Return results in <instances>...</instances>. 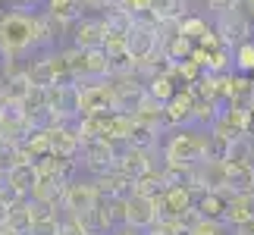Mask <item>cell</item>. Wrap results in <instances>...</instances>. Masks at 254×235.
Listing matches in <instances>:
<instances>
[{
	"instance_id": "30bf717a",
	"label": "cell",
	"mask_w": 254,
	"mask_h": 235,
	"mask_svg": "<svg viewBox=\"0 0 254 235\" xmlns=\"http://www.w3.org/2000/svg\"><path fill=\"white\" fill-rule=\"evenodd\" d=\"M104 44V19L94 16H79L72 22V47L79 51H91V47Z\"/></svg>"
},
{
	"instance_id": "8d00e7d4",
	"label": "cell",
	"mask_w": 254,
	"mask_h": 235,
	"mask_svg": "<svg viewBox=\"0 0 254 235\" xmlns=\"http://www.w3.org/2000/svg\"><path fill=\"white\" fill-rule=\"evenodd\" d=\"M110 235H148V232H141V229H132V226H116Z\"/></svg>"
},
{
	"instance_id": "52a82bcc",
	"label": "cell",
	"mask_w": 254,
	"mask_h": 235,
	"mask_svg": "<svg viewBox=\"0 0 254 235\" xmlns=\"http://www.w3.org/2000/svg\"><path fill=\"white\" fill-rule=\"evenodd\" d=\"M194 104H198V97H194L189 88H182V91H176L173 101L163 104V119H167V129H182V125L194 122Z\"/></svg>"
},
{
	"instance_id": "2e32d148",
	"label": "cell",
	"mask_w": 254,
	"mask_h": 235,
	"mask_svg": "<svg viewBox=\"0 0 254 235\" xmlns=\"http://www.w3.org/2000/svg\"><path fill=\"white\" fill-rule=\"evenodd\" d=\"M57 113L66 116V119H72V122L82 116V85L79 82L60 85V107H57Z\"/></svg>"
},
{
	"instance_id": "d6986e66",
	"label": "cell",
	"mask_w": 254,
	"mask_h": 235,
	"mask_svg": "<svg viewBox=\"0 0 254 235\" xmlns=\"http://www.w3.org/2000/svg\"><path fill=\"white\" fill-rule=\"evenodd\" d=\"M88 226H91V232L94 235H110L113 229H116V220H113V210H110V201L107 198H101L94 204V210L88 213Z\"/></svg>"
},
{
	"instance_id": "bcb514c9",
	"label": "cell",
	"mask_w": 254,
	"mask_h": 235,
	"mask_svg": "<svg viewBox=\"0 0 254 235\" xmlns=\"http://www.w3.org/2000/svg\"><path fill=\"white\" fill-rule=\"evenodd\" d=\"M0 141H3V138H0Z\"/></svg>"
},
{
	"instance_id": "836d02e7",
	"label": "cell",
	"mask_w": 254,
	"mask_h": 235,
	"mask_svg": "<svg viewBox=\"0 0 254 235\" xmlns=\"http://www.w3.org/2000/svg\"><path fill=\"white\" fill-rule=\"evenodd\" d=\"M207 9H213L217 16H229L242 9V0H207Z\"/></svg>"
},
{
	"instance_id": "ba28073f",
	"label": "cell",
	"mask_w": 254,
	"mask_h": 235,
	"mask_svg": "<svg viewBox=\"0 0 254 235\" xmlns=\"http://www.w3.org/2000/svg\"><path fill=\"white\" fill-rule=\"evenodd\" d=\"M154 151L148 148H135V144H126V148L120 151V157H116V170L126 173L129 179H141V176H148L154 170Z\"/></svg>"
},
{
	"instance_id": "f6af8a7d",
	"label": "cell",
	"mask_w": 254,
	"mask_h": 235,
	"mask_svg": "<svg viewBox=\"0 0 254 235\" xmlns=\"http://www.w3.org/2000/svg\"><path fill=\"white\" fill-rule=\"evenodd\" d=\"M182 235H191V232H182Z\"/></svg>"
},
{
	"instance_id": "4fadbf2b",
	"label": "cell",
	"mask_w": 254,
	"mask_h": 235,
	"mask_svg": "<svg viewBox=\"0 0 254 235\" xmlns=\"http://www.w3.org/2000/svg\"><path fill=\"white\" fill-rule=\"evenodd\" d=\"M38 179H41L38 163L28 160V163H19V166H13V170L6 173V188L16 191L19 198H28V194H32V188L38 185Z\"/></svg>"
},
{
	"instance_id": "9a60e30c",
	"label": "cell",
	"mask_w": 254,
	"mask_h": 235,
	"mask_svg": "<svg viewBox=\"0 0 254 235\" xmlns=\"http://www.w3.org/2000/svg\"><path fill=\"white\" fill-rule=\"evenodd\" d=\"M132 116H135V122H138V125H151V129H157V132L167 129V119H163V104L157 101V97H151V94L141 97V104L135 107Z\"/></svg>"
},
{
	"instance_id": "5bb4252c",
	"label": "cell",
	"mask_w": 254,
	"mask_h": 235,
	"mask_svg": "<svg viewBox=\"0 0 254 235\" xmlns=\"http://www.w3.org/2000/svg\"><path fill=\"white\" fill-rule=\"evenodd\" d=\"M254 220V191H245V194H232L229 198V207H226V223L229 229H239L245 223Z\"/></svg>"
},
{
	"instance_id": "83f0119b",
	"label": "cell",
	"mask_w": 254,
	"mask_h": 235,
	"mask_svg": "<svg viewBox=\"0 0 254 235\" xmlns=\"http://www.w3.org/2000/svg\"><path fill=\"white\" fill-rule=\"evenodd\" d=\"M157 141H160V132H157V129H151V125H138V122H135V132H132L129 144H135V148H148V151H154V148H157Z\"/></svg>"
},
{
	"instance_id": "d4e9b609",
	"label": "cell",
	"mask_w": 254,
	"mask_h": 235,
	"mask_svg": "<svg viewBox=\"0 0 254 235\" xmlns=\"http://www.w3.org/2000/svg\"><path fill=\"white\" fill-rule=\"evenodd\" d=\"M22 148L35 157V160H41V157L51 154V129H32V135L22 141Z\"/></svg>"
},
{
	"instance_id": "7402d4cb",
	"label": "cell",
	"mask_w": 254,
	"mask_h": 235,
	"mask_svg": "<svg viewBox=\"0 0 254 235\" xmlns=\"http://www.w3.org/2000/svg\"><path fill=\"white\" fill-rule=\"evenodd\" d=\"M226 163H232V166H254V138H251V135H239V138H232Z\"/></svg>"
},
{
	"instance_id": "d6a6232c",
	"label": "cell",
	"mask_w": 254,
	"mask_h": 235,
	"mask_svg": "<svg viewBox=\"0 0 254 235\" xmlns=\"http://www.w3.org/2000/svg\"><path fill=\"white\" fill-rule=\"evenodd\" d=\"M191 235H229V223L226 220H207V217H204L198 226L191 229Z\"/></svg>"
},
{
	"instance_id": "7bdbcfd3",
	"label": "cell",
	"mask_w": 254,
	"mask_h": 235,
	"mask_svg": "<svg viewBox=\"0 0 254 235\" xmlns=\"http://www.w3.org/2000/svg\"><path fill=\"white\" fill-rule=\"evenodd\" d=\"M248 78H251V94H254V75H248Z\"/></svg>"
},
{
	"instance_id": "5b68a950",
	"label": "cell",
	"mask_w": 254,
	"mask_h": 235,
	"mask_svg": "<svg viewBox=\"0 0 254 235\" xmlns=\"http://www.w3.org/2000/svg\"><path fill=\"white\" fill-rule=\"evenodd\" d=\"M101 201V194L94 188V179L91 182H82V179H72L63 191V204L60 210L63 213H72V217H88L94 210V204Z\"/></svg>"
},
{
	"instance_id": "9c48e42d",
	"label": "cell",
	"mask_w": 254,
	"mask_h": 235,
	"mask_svg": "<svg viewBox=\"0 0 254 235\" xmlns=\"http://www.w3.org/2000/svg\"><path fill=\"white\" fill-rule=\"evenodd\" d=\"M160 220V207L154 198H141V194H129V210H126V226L148 232L154 223Z\"/></svg>"
},
{
	"instance_id": "44dd1931",
	"label": "cell",
	"mask_w": 254,
	"mask_h": 235,
	"mask_svg": "<svg viewBox=\"0 0 254 235\" xmlns=\"http://www.w3.org/2000/svg\"><path fill=\"white\" fill-rule=\"evenodd\" d=\"M176 85H179V82H176L170 72H157V75L148 78V94L157 97L160 104H167V101H173V97H176V91H179Z\"/></svg>"
},
{
	"instance_id": "7c38bea8",
	"label": "cell",
	"mask_w": 254,
	"mask_h": 235,
	"mask_svg": "<svg viewBox=\"0 0 254 235\" xmlns=\"http://www.w3.org/2000/svg\"><path fill=\"white\" fill-rule=\"evenodd\" d=\"M94 188L101 198H129L132 188H135V179H129L120 170H110L104 176H94Z\"/></svg>"
},
{
	"instance_id": "e0dca14e",
	"label": "cell",
	"mask_w": 254,
	"mask_h": 235,
	"mask_svg": "<svg viewBox=\"0 0 254 235\" xmlns=\"http://www.w3.org/2000/svg\"><path fill=\"white\" fill-rule=\"evenodd\" d=\"M110 78V54L104 47H91L85 51V82H101Z\"/></svg>"
},
{
	"instance_id": "60d3db41",
	"label": "cell",
	"mask_w": 254,
	"mask_h": 235,
	"mask_svg": "<svg viewBox=\"0 0 254 235\" xmlns=\"http://www.w3.org/2000/svg\"><path fill=\"white\" fill-rule=\"evenodd\" d=\"M0 235H22V232H16L9 223H0Z\"/></svg>"
},
{
	"instance_id": "ac0fdd59",
	"label": "cell",
	"mask_w": 254,
	"mask_h": 235,
	"mask_svg": "<svg viewBox=\"0 0 254 235\" xmlns=\"http://www.w3.org/2000/svg\"><path fill=\"white\" fill-rule=\"evenodd\" d=\"M104 28L107 32H120V35H132V28L138 25V19H135L132 9H123V6H110V9H104Z\"/></svg>"
},
{
	"instance_id": "b9f144b4",
	"label": "cell",
	"mask_w": 254,
	"mask_h": 235,
	"mask_svg": "<svg viewBox=\"0 0 254 235\" xmlns=\"http://www.w3.org/2000/svg\"><path fill=\"white\" fill-rule=\"evenodd\" d=\"M248 110H251V113H254V94H251V97H248Z\"/></svg>"
},
{
	"instance_id": "74e56055",
	"label": "cell",
	"mask_w": 254,
	"mask_h": 235,
	"mask_svg": "<svg viewBox=\"0 0 254 235\" xmlns=\"http://www.w3.org/2000/svg\"><path fill=\"white\" fill-rule=\"evenodd\" d=\"M232 235H254V220L245 223V226H239V229H232Z\"/></svg>"
},
{
	"instance_id": "4316f807",
	"label": "cell",
	"mask_w": 254,
	"mask_h": 235,
	"mask_svg": "<svg viewBox=\"0 0 254 235\" xmlns=\"http://www.w3.org/2000/svg\"><path fill=\"white\" fill-rule=\"evenodd\" d=\"M60 235H94L85 217H72V213L60 210Z\"/></svg>"
},
{
	"instance_id": "484cf974",
	"label": "cell",
	"mask_w": 254,
	"mask_h": 235,
	"mask_svg": "<svg viewBox=\"0 0 254 235\" xmlns=\"http://www.w3.org/2000/svg\"><path fill=\"white\" fill-rule=\"evenodd\" d=\"M229 188L236 194L254 191V166H232L229 163Z\"/></svg>"
},
{
	"instance_id": "f35d334b",
	"label": "cell",
	"mask_w": 254,
	"mask_h": 235,
	"mask_svg": "<svg viewBox=\"0 0 254 235\" xmlns=\"http://www.w3.org/2000/svg\"><path fill=\"white\" fill-rule=\"evenodd\" d=\"M242 13H245L251 22H254V0H242Z\"/></svg>"
},
{
	"instance_id": "603a6c76",
	"label": "cell",
	"mask_w": 254,
	"mask_h": 235,
	"mask_svg": "<svg viewBox=\"0 0 254 235\" xmlns=\"http://www.w3.org/2000/svg\"><path fill=\"white\" fill-rule=\"evenodd\" d=\"M160 51H163V57H167L170 63H182V60H189V57H191V51H194V41H191L189 35H182V32H179L176 38H170V41L163 44Z\"/></svg>"
},
{
	"instance_id": "f1b7e54d",
	"label": "cell",
	"mask_w": 254,
	"mask_h": 235,
	"mask_svg": "<svg viewBox=\"0 0 254 235\" xmlns=\"http://www.w3.org/2000/svg\"><path fill=\"white\" fill-rule=\"evenodd\" d=\"M236 72H242V75H254V38L236 47Z\"/></svg>"
},
{
	"instance_id": "3957f363",
	"label": "cell",
	"mask_w": 254,
	"mask_h": 235,
	"mask_svg": "<svg viewBox=\"0 0 254 235\" xmlns=\"http://www.w3.org/2000/svg\"><path fill=\"white\" fill-rule=\"evenodd\" d=\"M120 144L107 141V138H91V141H82V151H79V163L85 166L91 176H104L116 170V157H120Z\"/></svg>"
},
{
	"instance_id": "1f68e13d",
	"label": "cell",
	"mask_w": 254,
	"mask_h": 235,
	"mask_svg": "<svg viewBox=\"0 0 254 235\" xmlns=\"http://www.w3.org/2000/svg\"><path fill=\"white\" fill-rule=\"evenodd\" d=\"M207 32H210V25L204 22L201 16H194V13H189V16L182 19V35H189V38H191L194 44H198V41H201V38L207 35Z\"/></svg>"
},
{
	"instance_id": "ffe728a7",
	"label": "cell",
	"mask_w": 254,
	"mask_h": 235,
	"mask_svg": "<svg viewBox=\"0 0 254 235\" xmlns=\"http://www.w3.org/2000/svg\"><path fill=\"white\" fill-rule=\"evenodd\" d=\"M6 223H9V226H13L16 232H22V235L32 232V223H35V213H32V198H19V201L13 204V207H9Z\"/></svg>"
},
{
	"instance_id": "8992f818",
	"label": "cell",
	"mask_w": 254,
	"mask_h": 235,
	"mask_svg": "<svg viewBox=\"0 0 254 235\" xmlns=\"http://www.w3.org/2000/svg\"><path fill=\"white\" fill-rule=\"evenodd\" d=\"M217 35H220V41L226 44V47H232V51H236L239 44H245V41H251V38H254V22L239 9V13L220 16V22H217Z\"/></svg>"
},
{
	"instance_id": "ee69618b",
	"label": "cell",
	"mask_w": 254,
	"mask_h": 235,
	"mask_svg": "<svg viewBox=\"0 0 254 235\" xmlns=\"http://www.w3.org/2000/svg\"><path fill=\"white\" fill-rule=\"evenodd\" d=\"M3 182H6V179H3V176H0V188H3Z\"/></svg>"
},
{
	"instance_id": "4dcf8cb0",
	"label": "cell",
	"mask_w": 254,
	"mask_h": 235,
	"mask_svg": "<svg viewBox=\"0 0 254 235\" xmlns=\"http://www.w3.org/2000/svg\"><path fill=\"white\" fill-rule=\"evenodd\" d=\"M28 235H60V210L47 213V217H38Z\"/></svg>"
},
{
	"instance_id": "8fae6325",
	"label": "cell",
	"mask_w": 254,
	"mask_h": 235,
	"mask_svg": "<svg viewBox=\"0 0 254 235\" xmlns=\"http://www.w3.org/2000/svg\"><path fill=\"white\" fill-rule=\"evenodd\" d=\"M79 151H82V138L75 132V122L51 129V154L63 157V160H79Z\"/></svg>"
},
{
	"instance_id": "7a4b0ae2",
	"label": "cell",
	"mask_w": 254,
	"mask_h": 235,
	"mask_svg": "<svg viewBox=\"0 0 254 235\" xmlns=\"http://www.w3.org/2000/svg\"><path fill=\"white\" fill-rule=\"evenodd\" d=\"M207 160V135L176 129L167 141H163V166L173 170H191Z\"/></svg>"
},
{
	"instance_id": "ab89813d",
	"label": "cell",
	"mask_w": 254,
	"mask_h": 235,
	"mask_svg": "<svg viewBox=\"0 0 254 235\" xmlns=\"http://www.w3.org/2000/svg\"><path fill=\"white\" fill-rule=\"evenodd\" d=\"M35 3H41V0H13V6H16V9H32Z\"/></svg>"
},
{
	"instance_id": "277c9868",
	"label": "cell",
	"mask_w": 254,
	"mask_h": 235,
	"mask_svg": "<svg viewBox=\"0 0 254 235\" xmlns=\"http://www.w3.org/2000/svg\"><path fill=\"white\" fill-rule=\"evenodd\" d=\"M116 113V88L110 78L101 82H82V116Z\"/></svg>"
},
{
	"instance_id": "cb8c5ba5",
	"label": "cell",
	"mask_w": 254,
	"mask_h": 235,
	"mask_svg": "<svg viewBox=\"0 0 254 235\" xmlns=\"http://www.w3.org/2000/svg\"><path fill=\"white\" fill-rule=\"evenodd\" d=\"M163 188H167V182H163V170H151L148 176L135 179L132 194H141V198H157Z\"/></svg>"
},
{
	"instance_id": "d590c367",
	"label": "cell",
	"mask_w": 254,
	"mask_h": 235,
	"mask_svg": "<svg viewBox=\"0 0 254 235\" xmlns=\"http://www.w3.org/2000/svg\"><path fill=\"white\" fill-rule=\"evenodd\" d=\"M116 3V0H82V6H88V9H110Z\"/></svg>"
},
{
	"instance_id": "e575fe53",
	"label": "cell",
	"mask_w": 254,
	"mask_h": 235,
	"mask_svg": "<svg viewBox=\"0 0 254 235\" xmlns=\"http://www.w3.org/2000/svg\"><path fill=\"white\" fill-rule=\"evenodd\" d=\"M201 220H204V213H201L198 207H189V210H182V213H179V226H182L185 232H191Z\"/></svg>"
},
{
	"instance_id": "6da1fadb",
	"label": "cell",
	"mask_w": 254,
	"mask_h": 235,
	"mask_svg": "<svg viewBox=\"0 0 254 235\" xmlns=\"http://www.w3.org/2000/svg\"><path fill=\"white\" fill-rule=\"evenodd\" d=\"M28 51H38V13L13 6L0 19V54L3 60H22Z\"/></svg>"
},
{
	"instance_id": "f546056e",
	"label": "cell",
	"mask_w": 254,
	"mask_h": 235,
	"mask_svg": "<svg viewBox=\"0 0 254 235\" xmlns=\"http://www.w3.org/2000/svg\"><path fill=\"white\" fill-rule=\"evenodd\" d=\"M79 6H82V0H47V9H51L54 16L66 19V22H75V19H79Z\"/></svg>"
}]
</instances>
